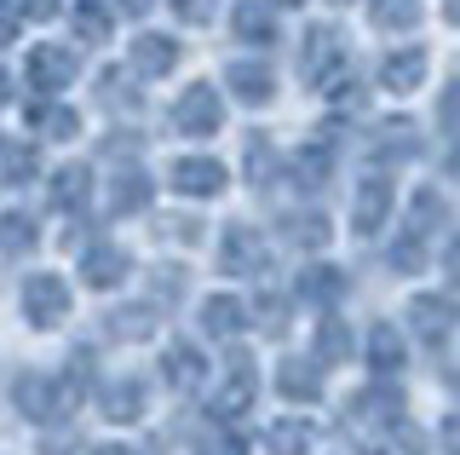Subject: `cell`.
Masks as SVG:
<instances>
[{
  "mask_svg": "<svg viewBox=\"0 0 460 455\" xmlns=\"http://www.w3.org/2000/svg\"><path fill=\"white\" fill-rule=\"evenodd\" d=\"M340 58H345V35L334 30V23H316V30L299 35V76H305L311 87H328Z\"/></svg>",
  "mask_w": 460,
  "mask_h": 455,
  "instance_id": "cell-1",
  "label": "cell"
},
{
  "mask_svg": "<svg viewBox=\"0 0 460 455\" xmlns=\"http://www.w3.org/2000/svg\"><path fill=\"white\" fill-rule=\"evenodd\" d=\"M219 121H225V104H219V93H213L208 81L184 87L179 104H172V127H179L184 138H213V133H219Z\"/></svg>",
  "mask_w": 460,
  "mask_h": 455,
  "instance_id": "cell-2",
  "label": "cell"
},
{
  "mask_svg": "<svg viewBox=\"0 0 460 455\" xmlns=\"http://www.w3.org/2000/svg\"><path fill=\"white\" fill-rule=\"evenodd\" d=\"M75 76H81V58H75L69 47H52V40H40V47L29 52V87H40V93H64Z\"/></svg>",
  "mask_w": 460,
  "mask_h": 455,
  "instance_id": "cell-3",
  "label": "cell"
},
{
  "mask_svg": "<svg viewBox=\"0 0 460 455\" xmlns=\"http://www.w3.org/2000/svg\"><path fill=\"white\" fill-rule=\"evenodd\" d=\"M225 87L242 98V104H270L277 98V69L259 64V58H236L225 69Z\"/></svg>",
  "mask_w": 460,
  "mask_h": 455,
  "instance_id": "cell-4",
  "label": "cell"
},
{
  "mask_svg": "<svg viewBox=\"0 0 460 455\" xmlns=\"http://www.w3.org/2000/svg\"><path fill=\"white\" fill-rule=\"evenodd\" d=\"M380 87L385 93H414V87H426V47H397V52H385L380 58Z\"/></svg>",
  "mask_w": 460,
  "mask_h": 455,
  "instance_id": "cell-5",
  "label": "cell"
},
{
  "mask_svg": "<svg viewBox=\"0 0 460 455\" xmlns=\"http://www.w3.org/2000/svg\"><path fill=\"white\" fill-rule=\"evenodd\" d=\"M127 64H133V76H172V69H179V40L144 30L133 40V52H127Z\"/></svg>",
  "mask_w": 460,
  "mask_h": 455,
  "instance_id": "cell-6",
  "label": "cell"
},
{
  "mask_svg": "<svg viewBox=\"0 0 460 455\" xmlns=\"http://www.w3.org/2000/svg\"><path fill=\"white\" fill-rule=\"evenodd\" d=\"M230 30H236V40H248V47H270V40H277V12H270L265 0H242V6L230 12Z\"/></svg>",
  "mask_w": 460,
  "mask_h": 455,
  "instance_id": "cell-7",
  "label": "cell"
},
{
  "mask_svg": "<svg viewBox=\"0 0 460 455\" xmlns=\"http://www.w3.org/2000/svg\"><path fill=\"white\" fill-rule=\"evenodd\" d=\"M172 184H179L184 196H219L225 191V167L208 162V156H190V162L172 167Z\"/></svg>",
  "mask_w": 460,
  "mask_h": 455,
  "instance_id": "cell-8",
  "label": "cell"
},
{
  "mask_svg": "<svg viewBox=\"0 0 460 455\" xmlns=\"http://www.w3.org/2000/svg\"><path fill=\"white\" fill-rule=\"evenodd\" d=\"M374 30H414L420 23V0H368Z\"/></svg>",
  "mask_w": 460,
  "mask_h": 455,
  "instance_id": "cell-9",
  "label": "cell"
},
{
  "mask_svg": "<svg viewBox=\"0 0 460 455\" xmlns=\"http://www.w3.org/2000/svg\"><path fill=\"white\" fill-rule=\"evenodd\" d=\"M385 208H392V179H368L363 196H357V231H374L385 219Z\"/></svg>",
  "mask_w": 460,
  "mask_h": 455,
  "instance_id": "cell-10",
  "label": "cell"
},
{
  "mask_svg": "<svg viewBox=\"0 0 460 455\" xmlns=\"http://www.w3.org/2000/svg\"><path fill=\"white\" fill-rule=\"evenodd\" d=\"M69 18H75V35L81 40H110V30H115V12L104 6V0H81Z\"/></svg>",
  "mask_w": 460,
  "mask_h": 455,
  "instance_id": "cell-11",
  "label": "cell"
},
{
  "mask_svg": "<svg viewBox=\"0 0 460 455\" xmlns=\"http://www.w3.org/2000/svg\"><path fill=\"white\" fill-rule=\"evenodd\" d=\"M299 174V184H323L328 174H334V156H328L323 145H305V150H294V162H288Z\"/></svg>",
  "mask_w": 460,
  "mask_h": 455,
  "instance_id": "cell-12",
  "label": "cell"
},
{
  "mask_svg": "<svg viewBox=\"0 0 460 455\" xmlns=\"http://www.w3.org/2000/svg\"><path fill=\"white\" fill-rule=\"evenodd\" d=\"M98 98L115 104V110H133L138 104V87H133V76H127V69H104V76H98Z\"/></svg>",
  "mask_w": 460,
  "mask_h": 455,
  "instance_id": "cell-13",
  "label": "cell"
},
{
  "mask_svg": "<svg viewBox=\"0 0 460 455\" xmlns=\"http://www.w3.org/2000/svg\"><path fill=\"white\" fill-rule=\"evenodd\" d=\"M29 311H35V323H52L58 311H64V289H58L52 277H35L29 282Z\"/></svg>",
  "mask_w": 460,
  "mask_h": 455,
  "instance_id": "cell-14",
  "label": "cell"
},
{
  "mask_svg": "<svg viewBox=\"0 0 460 455\" xmlns=\"http://www.w3.org/2000/svg\"><path fill=\"white\" fill-rule=\"evenodd\" d=\"M35 121L47 127V138H75V127H81V116H75L69 104H40Z\"/></svg>",
  "mask_w": 460,
  "mask_h": 455,
  "instance_id": "cell-15",
  "label": "cell"
},
{
  "mask_svg": "<svg viewBox=\"0 0 460 455\" xmlns=\"http://www.w3.org/2000/svg\"><path fill=\"white\" fill-rule=\"evenodd\" d=\"M52 202H64V208L86 202V167H64V174L52 179Z\"/></svg>",
  "mask_w": 460,
  "mask_h": 455,
  "instance_id": "cell-16",
  "label": "cell"
},
{
  "mask_svg": "<svg viewBox=\"0 0 460 455\" xmlns=\"http://www.w3.org/2000/svg\"><path fill=\"white\" fill-rule=\"evenodd\" d=\"M0 243H6V248H29V243H35V231H29V219H23V213L0 219Z\"/></svg>",
  "mask_w": 460,
  "mask_h": 455,
  "instance_id": "cell-17",
  "label": "cell"
},
{
  "mask_svg": "<svg viewBox=\"0 0 460 455\" xmlns=\"http://www.w3.org/2000/svg\"><path fill=\"white\" fill-rule=\"evenodd\" d=\"M438 121L449 127V133H460V81H449V87H443V98H438Z\"/></svg>",
  "mask_w": 460,
  "mask_h": 455,
  "instance_id": "cell-18",
  "label": "cell"
},
{
  "mask_svg": "<svg viewBox=\"0 0 460 455\" xmlns=\"http://www.w3.org/2000/svg\"><path fill=\"white\" fill-rule=\"evenodd\" d=\"M144 196H150V184H144L138 174H127L121 184H115V208H144Z\"/></svg>",
  "mask_w": 460,
  "mask_h": 455,
  "instance_id": "cell-19",
  "label": "cell"
},
{
  "mask_svg": "<svg viewBox=\"0 0 460 455\" xmlns=\"http://www.w3.org/2000/svg\"><path fill=\"white\" fill-rule=\"evenodd\" d=\"M29 174H35V150H29V145L6 150V179H12V184H23Z\"/></svg>",
  "mask_w": 460,
  "mask_h": 455,
  "instance_id": "cell-20",
  "label": "cell"
},
{
  "mask_svg": "<svg viewBox=\"0 0 460 455\" xmlns=\"http://www.w3.org/2000/svg\"><path fill=\"white\" fill-rule=\"evenodd\" d=\"M167 6L179 12L184 23H208V18H213V0H167Z\"/></svg>",
  "mask_w": 460,
  "mask_h": 455,
  "instance_id": "cell-21",
  "label": "cell"
},
{
  "mask_svg": "<svg viewBox=\"0 0 460 455\" xmlns=\"http://www.w3.org/2000/svg\"><path fill=\"white\" fill-rule=\"evenodd\" d=\"M93 282H115L121 277V254H93V272H86Z\"/></svg>",
  "mask_w": 460,
  "mask_h": 455,
  "instance_id": "cell-22",
  "label": "cell"
},
{
  "mask_svg": "<svg viewBox=\"0 0 460 455\" xmlns=\"http://www.w3.org/2000/svg\"><path fill=\"white\" fill-rule=\"evenodd\" d=\"M52 12H58V0H18V18H52Z\"/></svg>",
  "mask_w": 460,
  "mask_h": 455,
  "instance_id": "cell-23",
  "label": "cell"
},
{
  "mask_svg": "<svg viewBox=\"0 0 460 455\" xmlns=\"http://www.w3.org/2000/svg\"><path fill=\"white\" fill-rule=\"evenodd\" d=\"M115 6H121V12H127V18H144V12H150V6H155V0H115Z\"/></svg>",
  "mask_w": 460,
  "mask_h": 455,
  "instance_id": "cell-24",
  "label": "cell"
},
{
  "mask_svg": "<svg viewBox=\"0 0 460 455\" xmlns=\"http://www.w3.org/2000/svg\"><path fill=\"white\" fill-rule=\"evenodd\" d=\"M443 18H449V23H460V0H449V6H443Z\"/></svg>",
  "mask_w": 460,
  "mask_h": 455,
  "instance_id": "cell-25",
  "label": "cell"
},
{
  "mask_svg": "<svg viewBox=\"0 0 460 455\" xmlns=\"http://www.w3.org/2000/svg\"><path fill=\"white\" fill-rule=\"evenodd\" d=\"M6 98H12V81H6V76H0V104H6Z\"/></svg>",
  "mask_w": 460,
  "mask_h": 455,
  "instance_id": "cell-26",
  "label": "cell"
},
{
  "mask_svg": "<svg viewBox=\"0 0 460 455\" xmlns=\"http://www.w3.org/2000/svg\"><path fill=\"white\" fill-rule=\"evenodd\" d=\"M270 6H305V0H270Z\"/></svg>",
  "mask_w": 460,
  "mask_h": 455,
  "instance_id": "cell-27",
  "label": "cell"
}]
</instances>
